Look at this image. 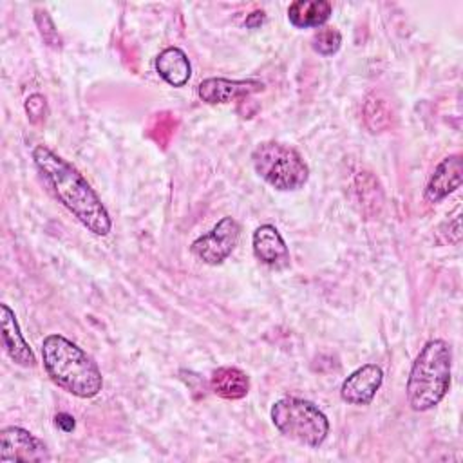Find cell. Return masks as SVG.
Masks as SVG:
<instances>
[{"mask_svg": "<svg viewBox=\"0 0 463 463\" xmlns=\"http://www.w3.org/2000/svg\"><path fill=\"white\" fill-rule=\"evenodd\" d=\"M31 156L38 172L51 184L58 201L90 233L98 237L109 235L112 228L110 215L94 188L80 174V170L45 145L34 146Z\"/></svg>", "mask_w": 463, "mask_h": 463, "instance_id": "cell-1", "label": "cell"}, {"mask_svg": "<svg viewBox=\"0 0 463 463\" xmlns=\"http://www.w3.org/2000/svg\"><path fill=\"white\" fill-rule=\"evenodd\" d=\"M42 362L49 378L78 398H94L103 387L98 364L72 340L52 333L42 342Z\"/></svg>", "mask_w": 463, "mask_h": 463, "instance_id": "cell-2", "label": "cell"}, {"mask_svg": "<svg viewBox=\"0 0 463 463\" xmlns=\"http://www.w3.org/2000/svg\"><path fill=\"white\" fill-rule=\"evenodd\" d=\"M452 374V349L449 342L434 338L425 342L412 362L407 378V402L412 411L434 409L447 394Z\"/></svg>", "mask_w": 463, "mask_h": 463, "instance_id": "cell-3", "label": "cell"}, {"mask_svg": "<svg viewBox=\"0 0 463 463\" xmlns=\"http://www.w3.org/2000/svg\"><path fill=\"white\" fill-rule=\"evenodd\" d=\"M275 429L297 443L320 447L329 434L327 416L309 400L284 396L271 405L269 411Z\"/></svg>", "mask_w": 463, "mask_h": 463, "instance_id": "cell-4", "label": "cell"}, {"mask_svg": "<svg viewBox=\"0 0 463 463\" xmlns=\"http://www.w3.org/2000/svg\"><path fill=\"white\" fill-rule=\"evenodd\" d=\"M251 165L257 175L279 192L298 190L309 179V168L304 157L286 143H259L251 152Z\"/></svg>", "mask_w": 463, "mask_h": 463, "instance_id": "cell-5", "label": "cell"}, {"mask_svg": "<svg viewBox=\"0 0 463 463\" xmlns=\"http://www.w3.org/2000/svg\"><path fill=\"white\" fill-rule=\"evenodd\" d=\"M239 239H241L239 222L233 217L226 215L208 233L197 237L190 244V251L201 262L208 266H217L233 253V250L239 244Z\"/></svg>", "mask_w": 463, "mask_h": 463, "instance_id": "cell-6", "label": "cell"}, {"mask_svg": "<svg viewBox=\"0 0 463 463\" xmlns=\"http://www.w3.org/2000/svg\"><path fill=\"white\" fill-rule=\"evenodd\" d=\"M49 450L45 443L31 434L29 430L9 425L0 432V459L4 463L11 461H47Z\"/></svg>", "mask_w": 463, "mask_h": 463, "instance_id": "cell-7", "label": "cell"}, {"mask_svg": "<svg viewBox=\"0 0 463 463\" xmlns=\"http://www.w3.org/2000/svg\"><path fill=\"white\" fill-rule=\"evenodd\" d=\"M383 382V371L376 364H365L353 371L340 385V398L349 405H369Z\"/></svg>", "mask_w": 463, "mask_h": 463, "instance_id": "cell-8", "label": "cell"}, {"mask_svg": "<svg viewBox=\"0 0 463 463\" xmlns=\"http://www.w3.org/2000/svg\"><path fill=\"white\" fill-rule=\"evenodd\" d=\"M264 90V83L259 80H228V78H206L197 85V94L210 105L230 103L239 98H246L253 92Z\"/></svg>", "mask_w": 463, "mask_h": 463, "instance_id": "cell-9", "label": "cell"}, {"mask_svg": "<svg viewBox=\"0 0 463 463\" xmlns=\"http://www.w3.org/2000/svg\"><path fill=\"white\" fill-rule=\"evenodd\" d=\"M253 255L264 266L282 269L289 264V250L273 224H260L251 235Z\"/></svg>", "mask_w": 463, "mask_h": 463, "instance_id": "cell-10", "label": "cell"}, {"mask_svg": "<svg viewBox=\"0 0 463 463\" xmlns=\"http://www.w3.org/2000/svg\"><path fill=\"white\" fill-rule=\"evenodd\" d=\"M0 327L2 342L9 358L20 367H34L36 356L22 335L14 311L7 304H0Z\"/></svg>", "mask_w": 463, "mask_h": 463, "instance_id": "cell-11", "label": "cell"}, {"mask_svg": "<svg viewBox=\"0 0 463 463\" xmlns=\"http://www.w3.org/2000/svg\"><path fill=\"white\" fill-rule=\"evenodd\" d=\"M461 175H463V165H461V156L452 154L447 156L439 161V165L434 168L423 197L427 203H439L443 201L449 194L456 192L461 186Z\"/></svg>", "mask_w": 463, "mask_h": 463, "instance_id": "cell-12", "label": "cell"}, {"mask_svg": "<svg viewBox=\"0 0 463 463\" xmlns=\"http://www.w3.org/2000/svg\"><path fill=\"white\" fill-rule=\"evenodd\" d=\"M156 71L172 87H184L192 76L190 60L179 47L163 49L156 58Z\"/></svg>", "mask_w": 463, "mask_h": 463, "instance_id": "cell-13", "label": "cell"}, {"mask_svg": "<svg viewBox=\"0 0 463 463\" xmlns=\"http://www.w3.org/2000/svg\"><path fill=\"white\" fill-rule=\"evenodd\" d=\"M210 387L224 400H241L250 391V376L239 367L222 365L212 373Z\"/></svg>", "mask_w": 463, "mask_h": 463, "instance_id": "cell-14", "label": "cell"}, {"mask_svg": "<svg viewBox=\"0 0 463 463\" xmlns=\"http://www.w3.org/2000/svg\"><path fill=\"white\" fill-rule=\"evenodd\" d=\"M333 5L327 0H295L288 7V20L297 29L324 25L331 16Z\"/></svg>", "mask_w": 463, "mask_h": 463, "instance_id": "cell-15", "label": "cell"}, {"mask_svg": "<svg viewBox=\"0 0 463 463\" xmlns=\"http://www.w3.org/2000/svg\"><path fill=\"white\" fill-rule=\"evenodd\" d=\"M340 45H342V34L335 27H320L311 38L313 51L322 56L335 54L340 49Z\"/></svg>", "mask_w": 463, "mask_h": 463, "instance_id": "cell-16", "label": "cell"}, {"mask_svg": "<svg viewBox=\"0 0 463 463\" xmlns=\"http://www.w3.org/2000/svg\"><path fill=\"white\" fill-rule=\"evenodd\" d=\"M34 20H36V25H38L40 34H42V38L45 40V43L51 45V47H54V49H60V47H61V40H60V34H58V31H56L54 24H52L49 13L43 11V9H36Z\"/></svg>", "mask_w": 463, "mask_h": 463, "instance_id": "cell-17", "label": "cell"}, {"mask_svg": "<svg viewBox=\"0 0 463 463\" xmlns=\"http://www.w3.org/2000/svg\"><path fill=\"white\" fill-rule=\"evenodd\" d=\"M25 114L33 125H40L47 118V99L42 94H31L25 103Z\"/></svg>", "mask_w": 463, "mask_h": 463, "instance_id": "cell-18", "label": "cell"}, {"mask_svg": "<svg viewBox=\"0 0 463 463\" xmlns=\"http://www.w3.org/2000/svg\"><path fill=\"white\" fill-rule=\"evenodd\" d=\"M54 423H56V427H58V429H61L63 432H71V430L76 427L74 418H72L71 414H67V412H60V414H56V416H54Z\"/></svg>", "mask_w": 463, "mask_h": 463, "instance_id": "cell-19", "label": "cell"}, {"mask_svg": "<svg viewBox=\"0 0 463 463\" xmlns=\"http://www.w3.org/2000/svg\"><path fill=\"white\" fill-rule=\"evenodd\" d=\"M264 20H266V13L257 9V11H253V13H250V14L246 16L244 24H246V27H250V29H257V27H260V25L264 24Z\"/></svg>", "mask_w": 463, "mask_h": 463, "instance_id": "cell-20", "label": "cell"}]
</instances>
